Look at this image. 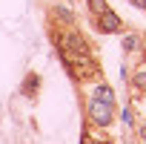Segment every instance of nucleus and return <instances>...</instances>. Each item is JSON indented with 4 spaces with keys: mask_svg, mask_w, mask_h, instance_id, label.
<instances>
[{
    "mask_svg": "<svg viewBox=\"0 0 146 144\" xmlns=\"http://www.w3.org/2000/svg\"><path fill=\"white\" fill-rule=\"evenodd\" d=\"M86 115H89V124L100 130H106L115 121V92L109 84H100V81L95 84V89L86 98Z\"/></svg>",
    "mask_w": 146,
    "mask_h": 144,
    "instance_id": "obj_1",
    "label": "nucleus"
},
{
    "mask_svg": "<svg viewBox=\"0 0 146 144\" xmlns=\"http://www.w3.org/2000/svg\"><path fill=\"white\" fill-rule=\"evenodd\" d=\"M60 61L69 69L72 78H78V81H100V66H98V61H95L92 52H69V49H60Z\"/></svg>",
    "mask_w": 146,
    "mask_h": 144,
    "instance_id": "obj_2",
    "label": "nucleus"
},
{
    "mask_svg": "<svg viewBox=\"0 0 146 144\" xmlns=\"http://www.w3.org/2000/svg\"><path fill=\"white\" fill-rule=\"evenodd\" d=\"M129 87H132L135 98H140V95L146 92V61H140L137 66L129 69Z\"/></svg>",
    "mask_w": 146,
    "mask_h": 144,
    "instance_id": "obj_3",
    "label": "nucleus"
},
{
    "mask_svg": "<svg viewBox=\"0 0 146 144\" xmlns=\"http://www.w3.org/2000/svg\"><path fill=\"white\" fill-rule=\"evenodd\" d=\"M92 23H95L100 32H109V35H115V32L123 29V23H120V17H117L115 12H106V15H100V17H92Z\"/></svg>",
    "mask_w": 146,
    "mask_h": 144,
    "instance_id": "obj_4",
    "label": "nucleus"
},
{
    "mask_svg": "<svg viewBox=\"0 0 146 144\" xmlns=\"http://www.w3.org/2000/svg\"><path fill=\"white\" fill-rule=\"evenodd\" d=\"M123 49L126 52H143V38L140 35H123Z\"/></svg>",
    "mask_w": 146,
    "mask_h": 144,
    "instance_id": "obj_5",
    "label": "nucleus"
},
{
    "mask_svg": "<svg viewBox=\"0 0 146 144\" xmlns=\"http://www.w3.org/2000/svg\"><path fill=\"white\" fill-rule=\"evenodd\" d=\"M89 3V12H92V17H100V15H106V12H112L109 9V3L106 0H86Z\"/></svg>",
    "mask_w": 146,
    "mask_h": 144,
    "instance_id": "obj_6",
    "label": "nucleus"
},
{
    "mask_svg": "<svg viewBox=\"0 0 146 144\" xmlns=\"http://www.w3.org/2000/svg\"><path fill=\"white\" fill-rule=\"evenodd\" d=\"M32 89L37 92V75H29V78H26V87H23V92H26L29 98H32Z\"/></svg>",
    "mask_w": 146,
    "mask_h": 144,
    "instance_id": "obj_7",
    "label": "nucleus"
},
{
    "mask_svg": "<svg viewBox=\"0 0 146 144\" xmlns=\"http://www.w3.org/2000/svg\"><path fill=\"white\" fill-rule=\"evenodd\" d=\"M129 3H135L137 9H143V12H146V0H129Z\"/></svg>",
    "mask_w": 146,
    "mask_h": 144,
    "instance_id": "obj_8",
    "label": "nucleus"
},
{
    "mask_svg": "<svg viewBox=\"0 0 146 144\" xmlns=\"http://www.w3.org/2000/svg\"><path fill=\"white\" fill-rule=\"evenodd\" d=\"M140 138H143V141H146V121H143V124H140Z\"/></svg>",
    "mask_w": 146,
    "mask_h": 144,
    "instance_id": "obj_9",
    "label": "nucleus"
}]
</instances>
